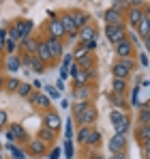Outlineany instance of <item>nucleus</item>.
<instances>
[{
	"label": "nucleus",
	"mask_w": 150,
	"mask_h": 159,
	"mask_svg": "<svg viewBox=\"0 0 150 159\" xmlns=\"http://www.w3.org/2000/svg\"><path fill=\"white\" fill-rule=\"evenodd\" d=\"M71 112H73V120L77 123V127H95V123L99 118L97 106L92 101H79V103L73 101Z\"/></svg>",
	"instance_id": "obj_1"
},
{
	"label": "nucleus",
	"mask_w": 150,
	"mask_h": 159,
	"mask_svg": "<svg viewBox=\"0 0 150 159\" xmlns=\"http://www.w3.org/2000/svg\"><path fill=\"white\" fill-rule=\"evenodd\" d=\"M148 2H131V7L125 11V17H122V24L126 28H137V24L142 22V17H144V11L146 9H142V7H146Z\"/></svg>",
	"instance_id": "obj_2"
},
{
	"label": "nucleus",
	"mask_w": 150,
	"mask_h": 159,
	"mask_svg": "<svg viewBox=\"0 0 150 159\" xmlns=\"http://www.w3.org/2000/svg\"><path fill=\"white\" fill-rule=\"evenodd\" d=\"M45 37L58 39V41H64V30H62V26H60V20H58V13H56V11H47Z\"/></svg>",
	"instance_id": "obj_3"
},
{
	"label": "nucleus",
	"mask_w": 150,
	"mask_h": 159,
	"mask_svg": "<svg viewBox=\"0 0 150 159\" xmlns=\"http://www.w3.org/2000/svg\"><path fill=\"white\" fill-rule=\"evenodd\" d=\"M7 140H9L11 144H28V142H30V135H28V131L24 129V125L11 123V125H7Z\"/></svg>",
	"instance_id": "obj_4"
},
{
	"label": "nucleus",
	"mask_w": 150,
	"mask_h": 159,
	"mask_svg": "<svg viewBox=\"0 0 150 159\" xmlns=\"http://www.w3.org/2000/svg\"><path fill=\"white\" fill-rule=\"evenodd\" d=\"M105 39L112 43V45H116L118 41H122V39H126V32H129V28L125 26V24H114V26H105Z\"/></svg>",
	"instance_id": "obj_5"
},
{
	"label": "nucleus",
	"mask_w": 150,
	"mask_h": 159,
	"mask_svg": "<svg viewBox=\"0 0 150 159\" xmlns=\"http://www.w3.org/2000/svg\"><path fill=\"white\" fill-rule=\"evenodd\" d=\"M28 101H30V106L34 107V110L43 112V114L51 110V101L43 95V90H32V93H30V97H28Z\"/></svg>",
	"instance_id": "obj_6"
},
{
	"label": "nucleus",
	"mask_w": 150,
	"mask_h": 159,
	"mask_svg": "<svg viewBox=\"0 0 150 159\" xmlns=\"http://www.w3.org/2000/svg\"><path fill=\"white\" fill-rule=\"evenodd\" d=\"M135 34L142 39L144 48H148V43H150V9L144 11V17H142V22L135 28Z\"/></svg>",
	"instance_id": "obj_7"
},
{
	"label": "nucleus",
	"mask_w": 150,
	"mask_h": 159,
	"mask_svg": "<svg viewBox=\"0 0 150 159\" xmlns=\"http://www.w3.org/2000/svg\"><path fill=\"white\" fill-rule=\"evenodd\" d=\"M26 146H28V148H26V155H30V157H34V159L45 157V155H47V151L51 148V146H47V144H45V142H41L39 138H32Z\"/></svg>",
	"instance_id": "obj_8"
},
{
	"label": "nucleus",
	"mask_w": 150,
	"mask_h": 159,
	"mask_svg": "<svg viewBox=\"0 0 150 159\" xmlns=\"http://www.w3.org/2000/svg\"><path fill=\"white\" fill-rule=\"evenodd\" d=\"M11 26L15 28V32H17L20 41H22V39H28V37L32 34V30H34V22H32V20H26V17H20V20H15Z\"/></svg>",
	"instance_id": "obj_9"
},
{
	"label": "nucleus",
	"mask_w": 150,
	"mask_h": 159,
	"mask_svg": "<svg viewBox=\"0 0 150 159\" xmlns=\"http://www.w3.org/2000/svg\"><path fill=\"white\" fill-rule=\"evenodd\" d=\"M43 127L50 129V131H54V133H60V129H62V118H60V114L54 112V110L45 112V114H43Z\"/></svg>",
	"instance_id": "obj_10"
},
{
	"label": "nucleus",
	"mask_w": 150,
	"mask_h": 159,
	"mask_svg": "<svg viewBox=\"0 0 150 159\" xmlns=\"http://www.w3.org/2000/svg\"><path fill=\"white\" fill-rule=\"evenodd\" d=\"M114 52L118 56V60H120V58H135V45H133L129 39H122V41H118V43L114 45Z\"/></svg>",
	"instance_id": "obj_11"
},
{
	"label": "nucleus",
	"mask_w": 150,
	"mask_h": 159,
	"mask_svg": "<svg viewBox=\"0 0 150 159\" xmlns=\"http://www.w3.org/2000/svg\"><path fill=\"white\" fill-rule=\"evenodd\" d=\"M45 43H47V50L51 54V62L60 60L64 56V41H58V39H50V37H43Z\"/></svg>",
	"instance_id": "obj_12"
},
{
	"label": "nucleus",
	"mask_w": 150,
	"mask_h": 159,
	"mask_svg": "<svg viewBox=\"0 0 150 159\" xmlns=\"http://www.w3.org/2000/svg\"><path fill=\"white\" fill-rule=\"evenodd\" d=\"M107 146H109V151H112V155H118V153H126V146H129V140H126V135H118V133H114V135L109 138V142H107Z\"/></svg>",
	"instance_id": "obj_13"
},
{
	"label": "nucleus",
	"mask_w": 150,
	"mask_h": 159,
	"mask_svg": "<svg viewBox=\"0 0 150 159\" xmlns=\"http://www.w3.org/2000/svg\"><path fill=\"white\" fill-rule=\"evenodd\" d=\"M77 41L79 43H88V41H99V28L95 24H88L82 30H77Z\"/></svg>",
	"instance_id": "obj_14"
},
{
	"label": "nucleus",
	"mask_w": 150,
	"mask_h": 159,
	"mask_svg": "<svg viewBox=\"0 0 150 159\" xmlns=\"http://www.w3.org/2000/svg\"><path fill=\"white\" fill-rule=\"evenodd\" d=\"M2 71L7 75H15L17 71H22V62H20V56L13 54V56H4L2 60Z\"/></svg>",
	"instance_id": "obj_15"
},
{
	"label": "nucleus",
	"mask_w": 150,
	"mask_h": 159,
	"mask_svg": "<svg viewBox=\"0 0 150 159\" xmlns=\"http://www.w3.org/2000/svg\"><path fill=\"white\" fill-rule=\"evenodd\" d=\"M69 15H71V20H73V24H75L77 30H82L84 26L90 24V15H88V11H84V9H69Z\"/></svg>",
	"instance_id": "obj_16"
},
{
	"label": "nucleus",
	"mask_w": 150,
	"mask_h": 159,
	"mask_svg": "<svg viewBox=\"0 0 150 159\" xmlns=\"http://www.w3.org/2000/svg\"><path fill=\"white\" fill-rule=\"evenodd\" d=\"M92 95H95V88L90 84H86V86H73V99L77 103L79 101H90Z\"/></svg>",
	"instance_id": "obj_17"
},
{
	"label": "nucleus",
	"mask_w": 150,
	"mask_h": 159,
	"mask_svg": "<svg viewBox=\"0 0 150 159\" xmlns=\"http://www.w3.org/2000/svg\"><path fill=\"white\" fill-rule=\"evenodd\" d=\"M34 56H37V58L43 62V65H47V67H51V65H54V62H51V54H50V50H47V43H45V39H39Z\"/></svg>",
	"instance_id": "obj_18"
},
{
	"label": "nucleus",
	"mask_w": 150,
	"mask_h": 159,
	"mask_svg": "<svg viewBox=\"0 0 150 159\" xmlns=\"http://www.w3.org/2000/svg\"><path fill=\"white\" fill-rule=\"evenodd\" d=\"M58 20H60V26H62V30H64V37H67V34L77 32V28H75L73 20H71V15H69V11H67V9L58 13Z\"/></svg>",
	"instance_id": "obj_19"
},
{
	"label": "nucleus",
	"mask_w": 150,
	"mask_h": 159,
	"mask_svg": "<svg viewBox=\"0 0 150 159\" xmlns=\"http://www.w3.org/2000/svg\"><path fill=\"white\" fill-rule=\"evenodd\" d=\"M101 140H103V131L97 129V127H92L90 133H88V138H86V142H84V146H88L90 151H97V146L101 144Z\"/></svg>",
	"instance_id": "obj_20"
},
{
	"label": "nucleus",
	"mask_w": 150,
	"mask_h": 159,
	"mask_svg": "<svg viewBox=\"0 0 150 159\" xmlns=\"http://www.w3.org/2000/svg\"><path fill=\"white\" fill-rule=\"evenodd\" d=\"M122 13L120 11H116V9H105V13H103V22H105V26H114V24H122Z\"/></svg>",
	"instance_id": "obj_21"
},
{
	"label": "nucleus",
	"mask_w": 150,
	"mask_h": 159,
	"mask_svg": "<svg viewBox=\"0 0 150 159\" xmlns=\"http://www.w3.org/2000/svg\"><path fill=\"white\" fill-rule=\"evenodd\" d=\"M37 43H39V39H34V37L22 39V41H20V50H17V52H24V54L34 56V52H37Z\"/></svg>",
	"instance_id": "obj_22"
},
{
	"label": "nucleus",
	"mask_w": 150,
	"mask_h": 159,
	"mask_svg": "<svg viewBox=\"0 0 150 159\" xmlns=\"http://www.w3.org/2000/svg\"><path fill=\"white\" fill-rule=\"evenodd\" d=\"M131 73H133V71H129L126 67H122L118 60L112 65V78H116V80H129V78H131Z\"/></svg>",
	"instance_id": "obj_23"
},
{
	"label": "nucleus",
	"mask_w": 150,
	"mask_h": 159,
	"mask_svg": "<svg viewBox=\"0 0 150 159\" xmlns=\"http://www.w3.org/2000/svg\"><path fill=\"white\" fill-rule=\"evenodd\" d=\"M37 138L41 140V142H45L47 146H54V142L58 140V133L50 131V129H45V127H41L39 131H37Z\"/></svg>",
	"instance_id": "obj_24"
},
{
	"label": "nucleus",
	"mask_w": 150,
	"mask_h": 159,
	"mask_svg": "<svg viewBox=\"0 0 150 159\" xmlns=\"http://www.w3.org/2000/svg\"><path fill=\"white\" fill-rule=\"evenodd\" d=\"M107 101L112 103V110H120V112H126V99L125 97H120V95H107Z\"/></svg>",
	"instance_id": "obj_25"
},
{
	"label": "nucleus",
	"mask_w": 150,
	"mask_h": 159,
	"mask_svg": "<svg viewBox=\"0 0 150 159\" xmlns=\"http://www.w3.org/2000/svg\"><path fill=\"white\" fill-rule=\"evenodd\" d=\"M20 82H22V80L17 78V75H9V78H4V86H2V90H4L7 95H15Z\"/></svg>",
	"instance_id": "obj_26"
},
{
	"label": "nucleus",
	"mask_w": 150,
	"mask_h": 159,
	"mask_svg": "<svg viewBox=\"0 0 150 159\" xmlns=\"http://www.w3.org/2000/svg\"><path fill=\"white\" fill-rule=\"evenodd\" d=\"M129 90V84H126V80H116L112 78V95H120V97H125V93Z\"/></svg>",
	"instance_id": "obj_27"
},
{
	"label": "nucleus",
	"mask_w": 150,
	"mask_h": 159,
	"mask_svg": "<svg viewBox=\"0 0 150 159\" xmlns=\"http://www.w3.org/2000/svg\"><path fill=\"white\" fill-rule=\"evenodd\" d=\"M131 127H133V118L126 114V116L120 120V123H118V125H116V127H114V129H116V133H118V135H126V133L131 131Z\"/></svg>",
	"instance_id": "obj_28"
},
{
	"label": "nucleus",
	"mask_w": 150,
	"mask_h": 159,
	"mask_svg": "<svg viewBox=\"0 0 150 159\" xmlns=\"http://www.w3.org/2000/svg\"><path fill=\"white\" fill-rule=\"evenodd\" d=\"M4 148L11 153V159H26V157H28V155H26V151L22 148V146H17V144L7 142V144H4Z\"/></svg>",
	"instance_id": "obj_29"
},
{
	"label": "nucleus",
	"mask_w": 150,
	"mask_h": 159,
	"mask_svg": "<svg viewBox=\"0 0 150 159\" xmlns=\"http://www.w3.org/2000/svg\"><path fill=\"white\" fill-rule=\"evenodd\" d=\"M126 93H129V103H126V106L139 110V107H142V101H139V86H133V88L126 90Z\"/></svg>",
	"instance_id": "obj_30"
},
{
	"label": "nucleus",
	"mask_w": 150,
	"mask_h": 159,
	"mask_svg": "<svg viewBox=\"0 0 150 159\" xmlns=\"http://www.w3.org/2000/svg\"><path fill=\"white\" fill-rule=\"evenodd\" d=\"M28 69L32 71V73H37V75H41V73H45V69H47V65H43L37 56H30V65H28Z\"/></svg>",
	"instance_id": "obj_31"
},
{
	"label": "nucleus",
	"mask_w": 150,
	"mask_h": 159,
	"mask_svg": "<svg viewBox=\"0 0 150 159\" xmlns=\"http://www.w3.org/2000/svg\"><path fill=\"white\" fill-rule=\"evenodd\" d=\"M95 60H97V58H95V54H86V56H84L82 60H77L75 65H77L79 69L88 71V69H92V67H95Z\"/></svg>",
	"instance_id": "obj_32"
},
{
	"label": "nucleus",
	"mask_w": 150,
	"mask_h": 159,
	"mask_svg": "<svg viewBox=\"0 0 150 159\" xmlns=\"http://www.w3.org/2000/svg\"><path fill=\"white\" fill-rule=\"evenodd\" d=\"M137 123H139V125H148L150 123V107H148V103L137 110Z\"/></svg>",
	"instance_id": "obj_33"
},
{
	"label": "nucleus",
	"mask_w": 150,
	"mask_h": 159,
	"mask_svg": "<svg viewBox=\"0 0 150 159\" xmlns=\"http://www.w3.org/2000/svg\"><path fill=\"white\" fill-rule=\"evenodd\" d=\"M30 93H32V84H30V82H20V86H17L15 95H17V97L28 99V97H30Z\"/></svg>",
	"instance_id": "obj_34"
},
{
	"label": "nucleus",
	"mask_w": 150,
	"mask_h": 159,
	"mask_svg": "<svg viewBox=\"0 0 150 159\" xmlns=\"http://www.w3.org/2000/svg\"><path fill=\"white\" fill-rule=\"evenodd\" d=\"M43 95H45L50 101H51V99H62V93H58L51 84H45V86H43Z\"/></svg>",
	"instance_id": "obj_35"
},
{
	"label": "nucleus",
	"mask_w": 150,
	"mask_h": 159,
	"mask_svg": "<svg viewBox=\"0 0 150 159\" xmlns=\"http://www.w3.org/2000/svg\"><path fill=\"white\" fill-rule=\"evenodd\" d=\"M125 116H126V112H120V110H109V123H112L114 127H116Z\"/></svg>",
	"instance_id": "obj_36"
},
{
	"label": "nucleus",
	"mask_w": 150,
	"mask_h": 159,
	"mask_svg": "<svg viewBox=\"0 0 150 159\" xmlns=\"http://www.w3.org/2000/svg\"><path fill=\"white\" fill-rule=\"evenodd\" d=\"M90 129H92V127H79V129H77V135H75V142H77V144H84L86 138H88V133H90Z\"/></svg>",
	"instance_id": "obj_37"
},
{
	"label": "nucleus",
	"mask_w": 150,
	"mask_h": 159,
	"mask_svg": "<svg viewBox=\"0 0 150 159\" xmlns=\"http://www.w3.org/2000/svg\"><path fill=\"white\" fill-rule=\"evenodd\" d=\"M131 7V0H120V2H114L112 4V9H116V11H120L122 15H125V11Z\"/></svg>",
	"instance_id": "obj_38"
},
{
	"label": "nucleus",
	"mask_w": 150,
	"mask_h": 159,
	"mask_svg": "<svg viewBox=\"0 0 150 159\" xmlns=\"http://www.w3.org/2000/svg\"><path fill=\"white\" fill-rule=\"evenodd\" d=\"M73 142H71V140H67V142H64V148H62V155H64V157L67 159H73Z\"/></svg>",
	"instance_id": "obj_39"
},
{
	"label": "nucleus",
	"mask_w": 150,
	"mask_h": 159,
	"mask_svg": "<svg viewBox=\"0 0 150 159\" xmlns=\"http://www.w3.org/2000/svg\"><path fill=\"white\" fill-rule=\"evenodd\" d=\"M118 62H120V65H122V67H126V69H129V71H133V69H135V67H137V62H135V58H120V60H118Z\"/></svg>",
	"instance_id": "obj_40"
},
{
	"label": "nucleus",
	"mask_w": 150,
	"mask_h": 159,
	"mask_svg": "<svg viewBox=\"0 0 150 159\" xmlns=\"http://www.w3.org/2000/svg\"><path fill=\"white\" fill-rule=\"evenodd\" d=\"M47 155H50V159H60L62 148H60V146H51V151H47Z\"/></svg>",
	"instance_id": "obj_41"
},
{
	"label": "nucleus",
	"mask_w": 150,
	"mask_h": 159,
	"mask_svg": "<svg viewBox=\"0 0 150 159\" xmlns=\"http://www.w3.org/2000/svg\"><path fill=\"white\" fill-rule=\"evenodd\" d=\"M139 67H148V54L146 52H139V56H137V60H135Z\"/></svg>",
	"instance_id": "obj_42"
},
{
	"label": "nucleus",
	"mask_w": 150,
	"mask_h": 159,
	"mask_svg": "<svg viewBox=\"0 0 150 159\" xmlns=\"http://www.w3.org/2000/svg\"><path fill=\"white\" fill-rule=\"evenodd\" d=\"M7 125H9V116L4 110H0V129H7Z\"/></svg>",
	"instance_id": "obj_43"
},
{
	"label": "nucleus",
	"mask_w": 150,
	"mask_h": 159,
	"mask_svg": "<svg viewBox=\"0 0 150 159\" xmlns=\"http://www.w3.org/2000/svg\"><path fill=\"white\" fill-rule=\"evenodd\" d=\"M64 138L73 140V129H71V118H67V129H64Z\"/></svg>",
	"instance_id": "obj_44"
},
{
	"label": "nucleus",
	"mask_w": 150,
	"mask_h": 159,
	"mask_svg": "<svg viewBox=\"0 0 150 159\" xmlns=\"http://www.w3.org/2000/svg\"><path fill=\"white\" fill-rule=\"evenodd\" d=\"M77 73H79V67H77V65H71V67H69V78H73L75 80V75H77Z\"/></svg>",
	"instance_id": "obj_45"
},
{
	"label": "nucleus",
	"mask_w": 150,
	"mask_h": 159,
	"mask_svg": "<svg viewBox=\"0 0 150 159\" xmlns=\"http://www.w3.org/2000/svg\"><path fill=\"white\" fill-rule=\"evenodd\" d=\"M88 159H105V157H103V153H101V151H90Z\"/></svg>",
	"instance_id": "obj_46"
},
{
	"label": "nucleus",
	"mask_w": 150,
	"mask_h": 159,
	"mask_svg": "<svg viewBox=\"0 0 150 159\" xmlns=\"http://www.w3.org/2000/svg\"><path fill=\"white\" fill-rule=\"evenodd\" d=\"M60 106H62V110H69L71 103H69V99H60Z\"/></svg>",
	"instance_id": "obj_47"
},
{
	"label": "nucleus",
	"mask_w": 150,
	"mask_h": 159,
	"mask_svg": "<svg viewBox=\"0 0 150 159\" xmlns=\"http://www.w3.org/2000/svg\"><path fill=\"white\" fill-rule=\"evenodd\" d=\"M112 159H129L126 153H118V155H112Z\"/></svg>",
	"instance_id": "obj_48"
},
{
	"label": "nucleus",
	"mask_w": 150,
	"mask_h": 159,
	"mask_svg": "<svg viewBox=\"0 0 150 159\" xmlns=\"http://www.w3.org/2000/svg\"><path fill=\"white\" fill-rule=\"evenodd\" d=\"M32 90H41V82H39V80L32 82Z\"/></svg>",
	"instance_id": "obj_49"
},
{
	"label": "nucleus",
	"mask_w": 150,
	"mask_h": 159,
	"mask_svg": "<svg viewBox=\"0 0 150 159\" xmlns=\"http://www.w3.org/2000/svg\"><path fill=\"white\" fill-rule=\"evenodd\" d=\"M0 41H7V28H0Z\"/></svg>",
	"instance_id": "obj_50"
},
{
	"label": "nucleus",
	"mask_w": 150,
	"mask_h": 159,
	"mask_svg": "<svg viewBox=\"0 0 150 159\" xmlns=\"http://www.w3.org/2000/svg\"><path fill=\"white\" fill-rule=\"evenodd\" d=\"M2 86H4V75H0V93H2Z\"/></svg>",
	"instance_id": "obj_51"
},
{
	"label": "nucleus",
	"mask_w": 150,
	"mask_h": 159,
	"mask_svg": "<svg viewBox=\"0 0 150 159\" xmlns=\"http://www.w3.org/2000/svg\"><path fill=\"white\" fill-rule=\"evenodd\" d=\"M0 54L4 56V41H0Z\"/></svg>",
	"instance_id": "obj_52"
},
{
	"label": "nucleus",
	"mask_w": 150,
	"mask_h": 159,
	"mask_svg": "<svg viewBox=\"0 0 150 159\" xmlns=\"http://www.w3.org/2000/svg\"><path fill=\"white\" fill-rule=\"evenodd\" d=\"M2 60H4V56H2V54H0V65H2Z\"/></svg>",
	"instance_id": "obj_53"
},
{
	"label": "nucleus",
	"mask_w": 150,
	"mask_h": 159,
	"mask_svg": "<svg viewBox=\"0 0 150 159\" xmlns=\"http://www.w3.org/2000/svg\"><path fill=\"white\" fill-rule=\"evenodd\" d=\"M0 75H4V71H2V65H0Z\"/></svg>",
	"instance_id": "obj_54"
},
{
	"label": "nucleus",
	"mask_w": 150,
	"mask_h": 159,
	"mask_svg": "<svg viewBox=\"0 0 150 159\" xmlns=\"http://www.w3.org/2000/svg\"><path fill=\"white\" fill-rule=\"evenodd\" d=\"M0 148H2V142H0Z\"/></svg>",
	"instance_id": "obj_55"
},
{
	"label": "nucleus",
	"mask_w": 150,
	"mask_h": 159,
	"mask_svg": "<svg viewBox=\"0 0 150 159\" xmlns=\"http://www.w3.org/2000/svg\"><path fill=\"white\" fill-rule=\"evenodd\" d=\"M0 159H2V155H0Z\"/></svg>",
	"instance_id": "obj_56"
}]
</instances>
